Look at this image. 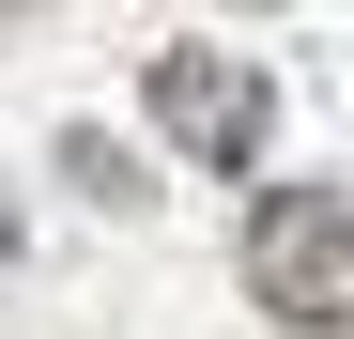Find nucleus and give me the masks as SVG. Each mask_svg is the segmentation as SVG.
I'll return each instance as SVG.
<instances>
[{
  "mask_svg": "<svg viewBox=\"0 0 354 339\" xmlns=\"http://www.w3.org/2000/svg\"><path fill=\"white\" fill-rule=\"evenodd\" d=\"M247 293L308 339H354V185H277L247 216Z\"/></svg>",
  "mask_w": 354,
  "mask_h": 339,
  "instance_id": "1",
  "label": "nucleus"
},
{
  "mask_svg": "<svg viewBox=\"0 0 354 339\" xmlns=\"http://www.w3.org/2000/svg\"><path fill=\"white\" fill-rule=\"evenodd\" d=\"M139 93H154V124L185 139L201 170H231V185H247L262 139H277V77H262V62H231V46H201V31H169L154 62H139Z\"/></svg>",
  "mask_w": 354,
  "mask_h": 339,
  "instance_id": "2",
  "label": "nucleus"
},
{
  "mask_svg": "<svg viewBox=\"0 0 354 339\" xmlns=\"http://www.w3.org/2000/svg\"><path fill=\"white\" fill-rule=\"evenodd\" d=\"M62 170H77V185H93V201H154V185H139V154H124V139H108V124H62Z\"/></svg>",
  "mask_w": 354,
  "mask_h": 339,
  "instance_id": "3",
  "label": "nucleus"
},
{
  "mask_svg": "<svg viewBox=\"0 0 354 339\" xmlns=\"http://www.w3.org/2000/svg\"><path fill=\"white\" fill-rule=\"evenodd\" d=\"M0 262H16V201H0Z\"/></svg>",
  "mask_w": 354,
  "mask_h": 339,
  "instance_id": "4",
  "label": "nucleus"
}]
</instances>
